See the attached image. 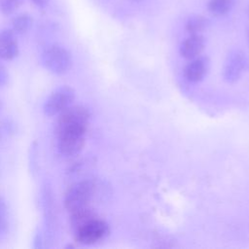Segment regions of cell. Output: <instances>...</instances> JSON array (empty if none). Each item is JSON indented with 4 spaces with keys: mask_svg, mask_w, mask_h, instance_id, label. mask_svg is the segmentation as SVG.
I'll return each mask as SVG.
<instances>
[{
    "mask_svg": "<svg viewBox=\"0 0 249 249\" xmlns=\"http://www.w3.org/2000/svg\"><path fill=\"white\" fill-rule=\"evenodd\" d=\"M97 183L91 179H83L70 185L64 195V206L70 213L90 206L97 196Z\"/></svg>",
    "mask_w": 249,
    "mask_h": 249,
    "instance_id": "1",
    "label": "cell"
},
{
    "mask_svg": "<svg viewBox=\"0 0 249 249\" xmlns=\"http://www.w3.org/2000/svg\"><path fill=\"white\" fill-rule=\"evenodd\" d=\"M44 66L52 73L61 75L66 73L72 66L71 53L62 46H48L42 53Z\"/></svg>",
    "mask_w": 249,
    "mask_h": 249,
    "instance_id": "2",
    "label": "cell"
},
{
    "mask_svg": "<svg viewBox=\"0 0 249 249\" xmlns=\"http://www.w3.org/2000/svg\"><path fill=\"white\" fill-rule=\"evenodd\" d=\"M55 132L60 155L69 158L80 154L86 143V128H65Z\"/></svg>",
    "mask_w": 249,
    "mask_h": 249,
    "instance_id": "3",
    "label": "cell"
},
{
    "mask_svg": "<svg viewBox=\"0 0 249 249\" xmlns=\"http://www.w3.org/2000/svg\"><path fill=\"white\" fill-rule=\"evenodd\" d=\"M110 232L108 224L95 217L74 231L75 240L83 245H91L105 239Z\"/></svg>",
    "mask_w": 249,
    "mask_h": 249,
    "instance_id": "4",
    "label": "cell"
},
{
    "mask_svg": "<svg viewBox=\"0 0 249 249\" xmlns=\"http://www.w3.org/2000/svg\"><path fill=\"white\" fill-rule=\"evenodd\" d=\"M90 113L82 105H71L60 114L56 121L55 131L64 128H88Z\"/></svg>",
    "mask_w": 249,
    "mask_h": 249,
    "instance_id": "5",
    "label": "cell"
},
{
    "mask_svg": "<svg viewBox=\"0 0 249 249\" xmlns=\"http://www.w3.org/2000/svg\"><path fill=\"white\" fill-rule=\"evenodd\" d=\"M75 99V90L69 86H60L53 89L44 105V113L48 117L60 114L72 105Z\"/></svg>",
    "mask_w": 249,
    "mask_h": 249,
    "instance_id": "6",
    "label": "cell"
},
{
    "mask_svg": "<svg viewBox=\"0 0 249 249\" xmlns=\"http://www.w3.org/2000/svg\"><path fill=\"white\" fill-rule=\"evenodd\" d=\"M248 67L249 58L246 53L240 50H234L227 57L223 71L224 79L229 83H233L241 77Z\"/></svg>",
    "mask_w": 249,
    "mask_h": 249,
    "instance_id": "7",
    "label": "cell"
},
{
    "mask_svg": "<svg viewBox=\"0 0 249 249\" xmlns=\"http://www.w3.org/2000/svg\"><path fill=\"white\" fill-rule=\"evenodd\" d=\"M18 54V43L16 33L12 29L0 31V58L12 60Z\"/></svg>",
    "mask_w": 249,
    "mask_h": 249,
    "instance_id": "8",
    "label": "cell"
},
{
    "mask_svg": "<svg viewBox=\"0 0 249 249\" xmlns=\"http://www.w3.org/2000/svg\"><path fill=\"white\" fill-rule=\"evenodd\" d=\"M205 46L204 38L200 34H190L180 46V54L186 59H193L200 55Z\"/></svg>",
    "mask_w": 249,
    "mask_h": 249,
    "instance_id": "9",
    "label": "cell"
},
{
    "mask_svg": "<svg viewBox=\"0 0 249 249\" xmlns=\"http://www.w3.org/2000/svg\"><path fill=\"white\" fill-rule=\"evenodd\" d=\"M208 70V60L206 57L197 56L186 65L184 69L185 78L192 83L200 82L206 75Z\"/></svg>",
    "mask_w": 249,
    "mask_h": 249,
    "instance_id": "10",
    "label": "cell"
},
{
    "mask_svg": "<svg viewBox=\"0 0 249 249\" xmlns=\"http://www.w3.org/2000/svg\"><path fill=\"white\" fill-rule=\"evenodd\" d=\"M70 214H71L70 224H71V227H72L73 231H75L77 228H79L83 224L87 223L88 221L97 217L96 213L94 212V210L90 206L78 209L76 211L71 212Z\"/></svg>",
    "mask_w": 249,
    "mask_h": 249,
    "instance_id": "11",
    "label": "cell"
},
{
    "mask_svg": "<svg viewBox=\"0 0 249 249\" xmlns=\"http://www.w3.org/2000/svg\"><path fill=\"white\" fill-rule=\"evenodd\" d=\"M33 18L26 13L17 15L12 19V30L16 34H25L32 27Z\"/></svg>",
    "mask_w": 249,
    "mask_h": 249,
    "instance_id": "12",
    "label": "cell"
},
{
    "mask_svg": "<svg viewBox=\"0 0 249 249\" xmlns=\"http://www.w3.org/2000/svg\"><path fill=\"white\" fill-rule=\"evenodd\" d=\"M207 18L199 15L190 17L186 22V30L189 34H200L207 28Z\"/></svg>",
    "mask_w": 249,
    "mask_h": 249,
    "instance_id": "13",
    "label": "cell"
},
{
    "mask_svg": "<svg viewBox=\"0 0 249 249\" xmlns=\"http://www.w3.org/2000/svg\"><path fill=\"white\" fill-rule=\"evenodd\" d=\"M232 6V0H210L208 2V11L214 16H223L227 14Z\"/></svg>",
    "mask_w": 249,
    "mask_h": 249,
    "instance_id": "14",
    "label": "cell"
},
{
    "mask_svg": "<svg viewBox=\"0 0 249 249\" xmlns=\"http://www.w3.org/2000/svg\"><path fill=\"white\" fill-rule=\"evenodd\" d=\"M8 208L2 196H0V239L5 237L8 231Z\"/></svg>",
    "mask_w": 249,
    "mask_h": 249,
    "instance_id": "15",
    "label": "cell"
},
{
    "mask_svg": "<svg viewBox=\"0 0 249 249\" xmlns=\"http://www.w3.org/2000/svg\"><path fill=\"white\" fill-rule=\"evenodd\" d=\"M23 3V0H0V11L9 16L14 14Z\"/></svg>",
    "mask_w": 249,
    "mask_h": 249,
    "instance_id": "16",
    "label": "cell"
},
{
    "mask_svg": "<svg viewBox=\"0 0 249 249\" xmlns=\"http://www.w3.org/2000/svg\"><path fill=\"white\" fill-rule=\"evenodd\" d=\"M9 80V72L6 67L0 63V87L4 86Z\"/></svg>",
    "mask_w": 249,
    "mask_h": 249,
    "instance_id": "17",
    "label": "cell"
},
{
    "mask_svg": "<svg viewBox=\"0 0 249 249\" xmlns=\"http://www.w3.org/2000/svg\"><path fill=\"white\" fill-rule=\"evenodd\" d=\"M30 1L38 9H45L46 7H48L50 3V0H30Z\"/></svg>",
    "mask_w": 249,
    "mask_h": 249,
    "instance_id": "18",
    "label": "cell"
},
{
    "mask_svg": "<svg viewBox=\"0 0 249 249\" xmlns=\"http://www.w3.org/2000/svg\"><path fill=\"white\" fill-rule=\"evenodd\" d=\"M248 42H249V31H248Z\"/></svg>",
    "mask_w": 249,
    "mask_h": 249,
    "instance_id": "19",
    "label": "cell"
},
{
    "mask_svg": "<svg viewBox=\"0 0 249 249\" xmlns=\"http://www.w3.org/2000/svg\"><path fill=\"white\" fill-rule=\"evenodd\" d=\"M0 108H1V104H0Z\"/></svg>",
    "mask_w": 249,
    "mask_h": 249,
    "instance_id": "20",
    "label": "cell"
},
{
    "mask_svg": "<svg viewBox=\"0 0 249 249\" xmlns=\"http://www.w3.org/2000/svg\"><path fill=\"white\" fill-rule=\"evenodd\" d=\"M0 137H1V134H0Z\"/></svg>",
    "mask_w": 249,
    "mask_h": 249,
    "instance_id": "21",
    "label": "cell"
}]
</instances>
